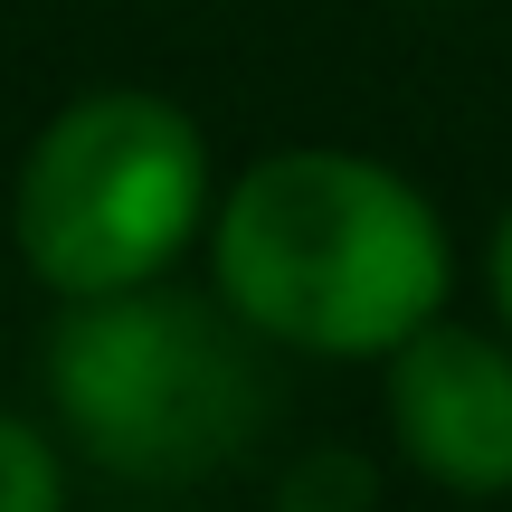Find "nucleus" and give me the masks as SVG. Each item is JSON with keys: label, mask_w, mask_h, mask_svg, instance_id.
<instances>
[{"label": "nucleus", "mask_w": 512, "mask_h": 512, "mask_svg": "<svg viewBox=\"0 0 512 512\" xmlns=\"http://www.w3.org/2000/svg\"><path fill=\"white\" fill-rule=\"evenodd\" d=\"M219 294L313 361H389L446 304V228L389 162L266 152L219 209Z\"/></svg>", "instance_id": "obj_1"}, {"label": "nucleus", "mask_w": 512, "mask_h": 512, "mask_svg": "<svg viewBox=\"0 0 512 512\" xmlns=\"http://www.w3.org/2000/svg\"><path fill=\"white\" fill-rule=\"evenodd\" d=\"M48 399L67 437L124 484H209L256 446L266 418V380L238 323L171 285L76 294L48 342Z\"/></svg>", "instance_id": "obj_2"}, {"label": "nucleus", "mask_w": 512, "mask_h": 512, "mask_svg": "<svg viewBox=\"0 0 512 512\" xmlns=\"http://www.w3.org/2000/svg\"><path fill=\"white\" fill-rule=\"evenodd\" d=\"M200 200H209V152L190 114L114 86V95H76L38 133L10 200V238L38 285L114 294V285H152L190 247Z\"/></svg>", "instance_id": "obj_3"}, {"label": "nucleus", "mask_w": 512, "mask_h": 512, "mask_svg": "<svg viewBox=\"0 0 512 512\" xmlns=\"http://www.w3.org/2000/svg\"><path fill=\"white\" fill-rule=\"evenodd\" d=\"M389 427L446 494H512V351L465 323H418L389 351Z\"/></svg>", "instance_id": "obj_4"}, {"label": "nucleus", "mask_w": 512, "mask_h": 512, "mask_svg": "<svg viewBox=\"0 0 512 512\" xmlns=\"http://www.w3.org/2000/svg\"><path fill=\"white\" fill-rule=\"evenodd\" d=\"M275 512H380V475L351 446H323V456H304L275 484Z\"/></svg>", "instance_id": "obj_5"}, {"label": "nucleus", "mask_w": 512, "mask_h": 512, "mask_svg": "<svg viewBox=\"0 0 512 512\" xmlns=\"http://www.w3.org/2000/svg\"><path fill=\"white\" fill-rule=\"evenodd\" d=\"M0 512H67V475H57L48 437L0 408Z\"/></svg>", "instance_id": "obj_6"}, {"label": "nucleus", "mask_w": 512, "mask_h": 512, "mask_svg": "<svg viewBox=\"0 0 512 512\" xmlns=\"http://www.w3.org/2000/svg\"><path fill=\"white\" fill-rule=\"evenodd\" d=\"M494 304H503V323H512V219H503V238H494Z\"/></svg>", "instance_id": "obj_7"}]
</instances>
